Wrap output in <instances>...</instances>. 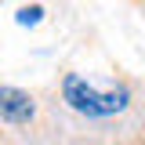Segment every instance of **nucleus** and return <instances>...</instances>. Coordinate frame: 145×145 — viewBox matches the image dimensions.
<instances>
[{
	"label": "nucleus",
	"instance_id": "obj_1",
	"mask_svg": "<svg viewBox=\"0 0 145 145\" xmlns=\"http://www.w3.org/2000/svg\"><path fill=\"white\" fill-rule=\"evenodd\" d=\"M62 98L69 102V109L84 112V116H94V120H98V116H112V112H123L127 102H131L127 87L94 91L80 72H69V76L62 80Z\"/></svg>",
	"mask_w": 145,
	"mask_h": 145
},
{
	"label": "nucleus",
	"instance_id": "obj_2",
	"mask_svg": "<svg viewBox=\"0 0 145 145\" xmlns=\"http://www.w3.org/2000/svg\"><path fill=\"white\" fill-rule=\"evenodd\" d=\"M36 112V102L18 87H0V120L4 123H29Z\"/></svg>",
	"mask_w": 145,
	"mask_h": 145
},
{
	"label": "nucleus",
	"instance_id": "obj_3",
	"mask_svg": "<svg viewBox=\"0 0 145 145\" xmlns=\"http://www.w3.org/2000/svg\"><path fill=\"white\" fill-rule=\"evenodd\" d=\"M40 18H44V7H40V4H25V7L18 11V25H36Z\"/></svg>",
	"mask_w": 145,
	"mask_h": 145
}]
</instances>
